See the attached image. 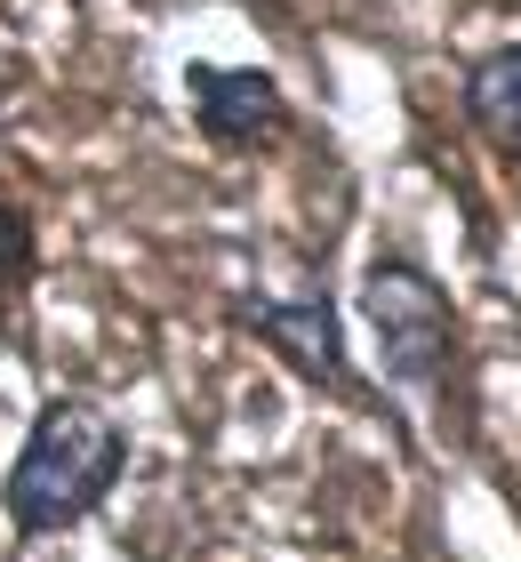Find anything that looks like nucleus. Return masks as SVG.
Listing matches in <instances>:
<instances>
[{
	"label": "nucleus",
	"mask_w": 521,
	"mask_h": 562,
	"mask_svg": "<svg viewBox=\"0 0 521 562\" xmlns=\"http://www.w3.org/2000/svg\"><path fill=\"white\" fill-rule=\"evenodd\" d=\"M121 467H128V442L97 402H48L33 418V434H24L16 467H9V530L16 539L72 530L81 515L104 506Z\"/></svg>",
	"instance_id": "f257e3e1"
},
{
	"label": "nucleus",
	"mask_w": 521,
	"mask_h": 562,
	"mask_svg": "<svg viewBox=\"0 0 521 562\" xmlns=\"http://www.w3.org/2000/svg\"><path fill=\"white\" fill-rule=\"evenodd\" d=\"M361 322L385 353V378L401 394L433 402L450 386V353H457V329H450V297H441L433 273H417L409 258H377L361 273Z\"/></svg>",
	"instance_id": "f03ea898"
},
{
	"label": "nucleus",
	"mask_w": 521,
	"mask_h": 562,
	"mask_svg": "<svg viewBox=\"0 0 521 562\" xmlns=\"http://www.w3.org/2000/svg\"><path fill=\"white\" fill-rule=\"evenodd\" d=\"M233 322H241L249 338H265L290 370H305L313 386H329V394H346V386H353L346 346H337V314H329V297H321V290H305V297L241 290V297H233Z\"/></svg>",
	"instance_id": "7ed1b4c3"
},
{
	"label": "nucleus",
	"mask_w": 521,
	"mask_h": 562,
	"mask_svg": "<svg viewBox=\"0 0 521 562\" xmlns=\"http://www.w3.org/2000/svg\"><path fill=\"white\" fill-rule=\"evenodd\" d=\"M185 89H193V121L208 145L249 153V145H273L290 130V105H281L273 72H257V65H193Z\"/></svg>",
	"instance_id": "20e7f679"
},
{
	"label": "nucleus",
	"mask_w": 521,
	"mask_h": 562,
	"mask_svg": "<svg viewBox=\"0 0 521 562\" xmlns=\"http://www.w3.org/2000/svg\"><path fill=\"white\" fill-rule=\"evenodd\" d=\"M465 113H474V130L521 161V41L513 48H489V57L465 72Z\"/></svg>",
	"instance_id": "39448f33"
},
{
	"label": "nucleus",
	"mask_w": 521,
	"mask_h": 562,
	"mask_svg": "<svg viewBox=\"0 0 521 562\" xmlns=\"http://www.w3.org/2000/svg\"><path fill=\"white\" fill-rule=\"evenodd\" d=\"M24 281H33V217L0 201V297H16Z\"/></svg>",
	"instance_id": "423d86ee"
}]
</instances>
